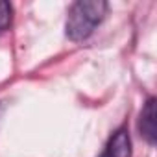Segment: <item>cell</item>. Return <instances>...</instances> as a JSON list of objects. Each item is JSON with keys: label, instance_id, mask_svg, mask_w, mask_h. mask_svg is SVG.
I'll return each mask as SVG.
<instances>
[{"label": "cell", "instance_id": "3", "mask_svg": "<svg viewBox=\"0 0 157 157\" xmlns=\"http://www.w3.org/2000/svg\"><path fill=\"white\" fill-rule=\"evenodd\" d=\"M139 129L140 135L146 139V142L153 146L155 144V98H148V102L144 104L139 118Z\"/></svg>", "mask_w": 157, "mask_h": 157}, {"label": "cell", "instance_id": "4", "mask_svg": "<svg viewBox=\"0 0 157 157\" xmlns=\"http://www.w3.org/2000/svg\"><path fill=\"white\" fill-rule=\"evenodd\" d=\"M13 10H11V4L10 2H0V32H6L11 24V15Z\"/></svg>", "mask_w": 157, "mask_h": 157}, {"label": "cell", "instance_id": "1", "mask_svg": "<svg viewBox=\"0 0 157 157\" xmlns=\"http://www.w3.org/2000/svg\"><path fill=\"white\" fill-rule=\"evenodd\" d=\"M107 13V2L104 0H78L67 15V37L72 41L87 39Z\"/></svg>", "mask_w": 157, "mask_h": 157}, {"label": "cell", "instance_id": "5", "mask_svg": "<svg viewBox=\"0 0 157 157\" xmlns=\"http://www.w3.org/2000/svg\"><path fill=\"white\" fill-rule=\"evenodd\" d=\"M0 117H2V105H0Z\"/></svg>", "mask_w": 157, "mask_h": 157}, {"label": "cell", "instance_id": "2", "mask_svg": "<svg viewBox=\"0 0 157 157\" xmlns=\"http://www.w3.org/2000/svg\"><path fill=\"white\" fill-rule=\"evenodd\" d=\"M100 157H131V139L126 128H120L111 135Z\"/></svg>", "mask_w": 157, "mask_h": 157}]
</instances>
